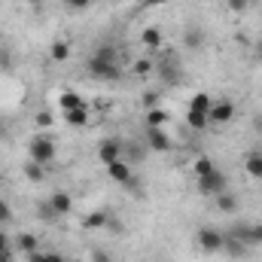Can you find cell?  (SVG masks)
Instances as JSON below:
<instances>
[{
  "instance_id": "cell-22",
  "label": "cell",
  "mask_w": 262,
  "mask_h": 262,
  "mask_svg": "<svg viewBox=\"0 0 262 262\" xmlns=\"http://www.w3.org/2000/svg\"><path fill=\"white\" fill-rule=\"evenodd\" d=\"M204 40H207V37H204V31L195 28V25L183 34V46H186V49H201V46H204Z\"/></svg>"
},
{
  "instance_id": "cell-2",
  "label": "cell",
  "mask_w": 262,
  "mask_h": 262,
  "mask_svg": "<svg viewBox=\"0 0 262 262\" xmlns=\"http://www.w3.org/2000/svg\"><path fill=\"white\" fill-rule=\"evenodd\" d=\"M28 159L31 162H37V165H52L55 159H58V146H55V140L52 137H46V134H37V137H31V143H28Z\"/></svg>"
},
{
  "instance_id": "cell-3",
  "label": "cell",
  "mask_w": 262,
  "mask_h": 262,
  "mask_svg": "<svg viewBox=\"0 0 262 262\" xmlns=\"http://www.w3.org/2000/svg\"><path fill=\"white\" fill-rule=\"evenodd\" d=\"M152 73H156L165 85H180V82H183V64H180V58H174V55L159 58Z\"/></svg>"
},
{
  "instance_id": "cell-32",
  "label": "cell",
  "mask_w": 262,
  "mask_h": 262,
  "mask_svg": "<svg viewBox=\"0 0 262 262\" xmlns=\"http://www.w3.org/2000/svg\"><path fill=\"white\" fill-rule=\"evenodd\" d=\"M34 122H37L40 128H49V125H52V113H46V110H43V113H37V116H34Z\"/></svg>"
},
{
  "instance_id": "cell-37",
  "label": "cell",
  "mask_w": 262,
  "mask_h": 262,
  "mask_svg": "<svg viewBox=\"0 0 262 262\" xmlns=\"http://www.w3.org/2000/svg\"><path fill=\"white\" fill-rule=\"evenodd\" d=\"M46 262H67V256L58 253V250H52V253H46Z\"/></svg>"
},
{
  "instance_id": "cell-9",
  "label": "cell",
  "mask_w": 262,
  "mask_h": 262,
  "mask_svg": "<svg viewBox=\"0 0 262 262\" xmlns=\"http://www.w3.org/2000/svg\"><path fill=\"white\" fill-rule=\"evenodd\" d=\"M247 247H259L262 244V223H241V226H235L232 229Z\"/></svg>"
},
{
  "instance_id": "cell-20",
  "label": "cell",
  "mask_w": 262,
  "mask_h": 262,
  "mask_svg": "<svg viewBox=\"0 0 262 262\" xmlns=\"http://www.w3.org/2000/svg\"><path fill=\"white\" fill-rule=\"evenodd\" d=\"M49 58H52L55 64H64V61H70V43H64V40H55V43L49 46Z\"/></svg>"
},
{
  "instance_id": "cell-25",
  "label": "cell",
  "mask_w": 262,
  "mask_h": 262,
  "mask_svg": "<svg viewBox=\"0 0 262 262\" xmlns=\"http://www.w3.org/2000/svg\"><path fill=\"white\" fill-rule=\"evenodd\" d=\"M165 122H168V113L162 107L146 110V128H165Z\"/></svg>"
},
{
  "instance_id": "cell-29",
  "label": "cell",
  "mask_w": 262,
  "mask_h": 262,
  "mask_svg": "<svg viewBox=\"0 0 262 262\" xmlns=\"http://www.w3.org/2000/svg\"><path fill=\"white\" fill-rule=\"evenodd\" d=\"M9 223H12V207H9V201L0 198V229L9 226Z\"/></svg>"
},
{
  "instance_id": "cell-27",
  "label": "cell",
  "mask_w": 262,
  "mask_h": 262,
  "mask_svg": "<svg viewBox=\"0 0 262 262\" xmlns=\"http://www.w3.org/2000/svg\"><path fill=\"white\" fill-rule=\"evenodd\" d=\"M192 168H195V177H204V174H210V171H213V162H210L207 156H198Z\"/></svg>"
},
{
  "instance_id": "cell-44",
  "label": "cell",
  "mask_w": 262,
  "mask_h": 262,
  "mask_svg": "<svg viewBox=\"0 0 262 262\" xmlns=\"http://www.w3.org/2000/svg\"><path fill=\"white\" fill-rule=\"evenodd\" d=\"M259 3H262V0H259Z\"/></svg>"
},
{
  "instance_id": "cell-15",
  "label": "cell",
  "mask_w": 262,
  "mask_h": 262,
  "mask_svg": "<svg viewBox=\"0 0 262 262\" xmlns=\"http://www.w3.org/2000/svg\"><path fill=\"white\" fill-rule=\"evenodd\" d=\"M76 107H85V98L79 92H61L58 95V110L67 113V110H76Z\"/></svg>"
},
{
  "instance_id": "cell-17",
  "label": "cell",
  "mask_w": 262,
  "mask_h": 262,
  "mask_svg": "<svg viewBox=\"0 0 262 262\" xmlns=\"http://www.w3.org/2000/svg\"><path fill=\"white\" fill-rule=\"evenodd\" d=\"M15 250L18 253H34V250H40V241H37V235H31V232H21L18 238H15Z\"/></svg>"
},
{
  "instance_id": "cell-10",
  "label": "cell",
  "mask_w": 262,
  "mask_h": 262,
  "mask_svg": "<svg viewBox=\"0 0 262 262\" xmlns=\"http://www.w3.org/2000/svg\"><path fill=\"white\" fill-rule=\"evenodd\" d=\"M232 116H235V101H232V98L213 101V107H210V122L226 125V122H232Z\"/></svg>"
},
{
  "instance_id": "cell-23",
  "label": "cell",
  "mask_w": 262,
  "mask_h": 262,
  "mask_svg": "<svg viewBox=\"0 0 262 262\" xmlns=\"http://www.w3.org/2000/svg\"><path fill=\"white\" fill-rule=\"evenodd\" d=\"M140 40H143V46H149V49H159V46H162V28H156V25L143 28Z\"/></svg>"
},
{
  "instance_id": "cell-36",
  "label": "cell",
  "mask_w": 262,
  "mask_h": 262,
  "mask_svg": "<svg viewBox=\"0 0 262 262\" xmlns=\"http://www.w3.org/2000/svg\"><path fill=\"white\" fill-rule=\"evenodd\" d=\"M0 250H12V241H9V235L0 229Z\"/></svg>"
},
{
  "instance_id": "cell-26",
  "label": "cell",
  "mask_w": 262,
  "mask_h": 262,
  "mask_svg": "<svg viewBox=\"0 0 262 262\" xmlns=\"http://www.w3.org/2000/svg\"><path fill=\"white\" fill-rule=\"evenodd\" d=\"M25 177H28V180H34V183H40V180L46 177V168H43V165H37V162H28V165H25Z\"/></svg>"
},
{
  "instance_id": "cell-13",
  "label": "cell",
  "mask_w": 262,
  "mask_h": 262,
  "mask_svg": "<svg viewBox=\"0 0 262 262\" xmlns=\"http://www.w3.org/2000/svg\"><path fill=\"white\" fill-rule=\"evenodd\" d=\"M46 204H49L52 216H67V213L73 210V198H70V192H52Z\"/></svg>"
},
{
  "instance_id": "cell-38",
  "label": "cell",
  "mask_w": 262,
  "mask_h": 262,
  "mask_svg": "<svg viewBox=\"0 0 262 262\" xmlns=\"http://www.w3.org/2000/svg\"><path fill=\"white\" fill-rule=\"evenodd\" d=\"M0 262H12V250H0Z\"/></svg>"
},
{
  "instance_id": "cell-1",
  "label": "cell",
  "mask_w": 262,
  "mask_h": 262,
  "mask_svg": "<svg viewBox=\"0 0 262 262\" xmlns=\"http://www.w3.org/2000/svg\"><path fill=\"white\" fill-rule=\"evenodd\" d=\"M85 70L89 76L95 79H104V82H116L122 76V67H119V49L116 46H98L89 58H85Z\"/></svg>"
},
{
  "instance_id": "cell-39",
  "label": "cell",
  "mask_w": 262,
  "mask_h": 262,
  "mask_svg": "<svg viewBox=\"0 0 262 262\" xmlns=\"http://www.w3.org/2000/svg\"><path fill=\"white\" fill-rule=\"evenodd\" d=\"M143 3H146V6H152V3H165V0H143Z\"/></svg>"
},
{
  "instance_id": "cell-6",
  "label": "cell",
  "mask_w": 262,
  "mask_h": 262,
  "mask_svg": "<svg viewBox=\"0 0 262 262\" xmlns=\"http://www.w3.org/2000/svg\"><path fill=\"white\" fill-rule=\"evenodd\" d=\"M143 140H146V149H152V152H171L174 149V140L168 137L165 128H146Z\"/></svg>"
},
{
  "instance_id": "cell-30",
  "label": "cell",
  "mask_w": 262,
  "mask_h": 262,
  "mask_svg": "<svg viewBox=\"0 0 262 262\" xmlns=\"http://www.w3.org/2000/svg\"><path fill=\"white\" fill-rule=\"evenodd\" d=\"M64 6L70 12H85V9L92 6V0H64Z\"/></svg>"
},
{
  "instance_id": "cell-31",
  "label": "cell",
  "mask_w": 262,
  "mask_h": 262,
  "mask_svg": "<svg viewBox=\"0 0 262 262\" xmlns=\"http://www.w3.org/2000/svg\"><path fill=\"white\" fill-rule=\"evenodd\" d=\"M149 70H156V58L149 61V58H140L137 64H134V73H149Z\"/></svg>"
},
{
  "instance_id": "cell-35",
  "label": "cell",
  "mask_w": 262,
  "mask_h": 262,
  "mask_svg": "<svg viewBox=\"0 0 262 262\" xmlns=\"http://www.w3.org/2000/svg\"><path fill=\"white\" fill-rule=\"evenodd\" d=\"M25 262H46V253H43V250H34V253L25 256Z\"/></svg>"
},
{
  "instance_id": "cell-41",
  "label": "cell",
  "mask_w": 262,
  "mask_h": 262,
  "mask_svg": "<svg viewBox=\"0 0 262 262\" xmlns=\"http://www.w3.org/2000/svg\"><path fill=\"white\" fill-rule=\"evenodd\" d=\"M259 58H262V46H259Z\"/></svg>"
},
{
  "instance_id": "cell-18",
  "label": "cell",
  "mask_w": 262,
  "mask_h": 262,
  "mask_svg": "<svg viewBox=\"0 0 262 262\" xmlns=\"http://www.w3.org/2000/svg\"><path fill=\"white\" fill-rule=\"evenodd\" d=\"M210 107H213V98H210L207 92H195V95L189 98V110H195V113H207V116H210Z\"/></svg>"
},
{
  "instance_id": "cell-19",
  "label": "cell",
  "mask_w": 262,
  "mask_h": 262,
  "mask_svg": "<svg viewBox=\"0 0 262 262\" xmlns=\"http://www.w3.org/2000/svg\"><path fill=\"white\" fill-rule=\"evenodd\" d=\"M244 171L253 180H262V152H247L244 156Z\"/></svg>"
},
{
  "instance_id": "cell-4",
  "label": "cell",
  "mask_w": 262,
  "mask_h": 262,
  "mask_svg": "<svg viewBox=\"0 0 262 262\" xmlns=\"http://www.w3.org/2000/svg\"><path fill=\"white\" fill-rule=\"evenodd\" d=\"M195 186H198V192L204 198H216L220 192H226L229 189V180H226V174L223 171H210V174H204V177H195Z\"/></svg>"
},
{
  "instance_id": "cell-40",
  "label": "cell",
  "mask_w": 262,
  "mask_h": 262,
  "mask_svg": "<svg viewBox=\"0 0 262 262\" xmlns=\"http://www.w3.org/2000/svg\"><path fill=\"white\" fill-rule=\"evenodd\" d=\"M18 3H31V6H34V3H37V0H18Z\"/></svg>"
},
{
  "instance_id": "cell-24",
  "label": "cell",
  "mask_w": 262,
  "mask_h": 262,
  "mask_svg": "<svg viewBox=\"0 0 262 262\" xmlns=\"http://www.w3.org/2000/svg\"><path fill=\"white\" fill-rule=\"evenodd\" d=\"M186 125L192 131H204L210 125V116L207 113H195V110H186Z\"/></svg>"
},
{
  "instance_id": "cell-5",
  "label": "cell",
  "mask_w": 262,
  "mask_h": 262,
  "mask_svg": "<svg viewBox=\"0 0 262 262\" xmlns=\"http://www.w3.org/2000/svg\"><path fill=\"white\" fill-rule=\"evenodd\" d=\"M195 244L204 256H216V253H223V232L213 226H204V229H198Z\"/></svg>"
},
{
  "instance_id": "cell-14",
  "label": "cell",
  "mask_w": 262,
  "mask_h": 262,
  "mask_svg": "<svg viewBox=\"0 0 262 262\" xmlns=\"http://www.w3.org/2000/svg\"><path fill=\"white\" fill-rule=\"evenodd\" d=\"M122 159H125L128 165H140V162L146 159V143H137V140L122 143Z\"/></svg>"
},
{
  "instance_id": "cell-21",
  "label": "cell",
  "mask_w": 262,
  "mask_h": 262,
  "mask_svg": "<svg viewBox=\"0 0 262 262\" xmlns=\"http://www.w3.org/2000/svg\"><path fill=\"white\" fill-rule=\"evenodd\" d=\"M216 210H220V213H235V210H238V195L229 192V189L220 192V195H216Z\"/></svg>"
},
{
  "instance_id": "cell-16",
  "label": "cell",
  "mask_w": 262,
  "mask_h": 262,
  "mask_svg": "<svg viewBox=\"0 0 262 262\" xmlns=\"http://www.w3.org/2000/svg\"><path fill=\"white\" fill-rule=\"evenodd\" d=\"M64 122L70 128H85V125H89V104H85V107H76V110H67Z\"/></svg>"
},
{
  "instance_id": "cell-28",
  "label": "cell",
  "mask_w": 262,
  "mask_h": 262,
  "mask_svg": "<svg viewBox=\"0 0 262 262\" xmlns=\"http://www.w3.org/2000/svg\"><path fill=\"white\" fill-rule=\"evenodd\" d=\"M247 6H250V0H226V9H229V12H235V15L247 12Z\"/></svg>"
},
{
  "instance_id": "cell-43",
  "label": "cell",
  "mask_w": 262,
  "mask_h": 262,
  "mask_svg": "<svg viewBox=\"0 0 262 262\" xmlns=\"http://www.w3.org/2000/svg\"><path fill=\"white\" fill-rule=\"evenodd\" d=\"M110 3H119V0H110Z\"/></svg>"
},
{
  "instance_id": "cell-42",
  "label": "cell",
  "mask_w": 262,
  "mask_h": 262,
  "mask_svg": "<svg viewBox=\"0 0 262 262\" xmlns=\"http://www.w3.org/2000/svg\"><path fill=\"white\" fill-rule=\"evenodd\" d=\"M0 186H3V177H0Z\"/></svg>"
},
{
  "instance_id": "cell-34",
  "label": "cell",
  "mask_w": 262,
  "mask_h": 262,
  "mask_svg": "<svg viewBox=\"0 0 262 262\" xmlns=\"http://www.w3.org/2000/svg\"><path fill=\"white\" fill-rule=\"evenodd\" d=\"M156 101H159V95H156V92H146V95H143V107H146V110H152V107H156Z\"/></svg>"
},
{
  "instance_id": "cell-11",
  "label": "cell",
  "mask_w": 262,
  "mask_h": 262,
  "mask_svg": "<svg viewBox=\"0 0 262 262\" xmlns=\"http://www.w3.org/2000/svg\"><path fill=\"white\" fill-rule=\"evenodd\" d=\"M223 250H226L232 259H241V256H247V250H250V247H247V244L232 232V229H229V232H223Z\"/></svg>"
},
{
  "instance_id": "cell-8",
  "label": "cell",
  "mask_w": 262,
  "mask_h": 262,
  "mask_svg": "<svg viewBox=\"0 0 262 262\" xmlns=\"http://www.w3.org/2000/svg\"><path fill=\"white\" fill-rule=\"evenodd\" d=\"M107 180H113L119 186H134V171H131V165L125 159H119V162L107 165Z\"/></svg>"
},
{
  "instance_id": "cell-33",
  "label": "cell",
  "mask_w": 262,
  "mask_h": 262,
  "mask_svg": "<svg viewBox=\"0 0 262 262\" xmlns=\"http://www.w3.org/2000/svg\"><path fill=\"white\" fill-rule=\"evenodd\" d=\"M92 262H113V256H110L107 250H101V247H95V250H92Z\"/></svg>"
},
{
  "instance_id": "cell-12",
  "label": "cell",
  "mask_w": 262,
  "mask_h": 262,
  "mask_svg": "<svg viewBox=\"0 0 262 262\" xmlns=\"http://www.w3.org/2000/svg\"><path fill=\"white\" fill-rule=\"evenodd\" d=\"M110 223H113L110 210H92L89 216H82V229H85V232H101V229H107Z\"/></svg>"
},
{
  "instance_id": "cell-7",
  "label": "cell",
  "mask_w": 262,
  "mask_h": 262,
  "mask_svg": "<svg viewBox=\"0 0 262 262\" xmlns=\"http://www.w3.org/2000/svg\"><path fill=\"white\" fill-rule=\"evenodd\" d=\"M119 159H122V140H116V137L101 140V146H98V162L107 168V165H113V162H119Z\"/></svg>"
}]
</instances>
